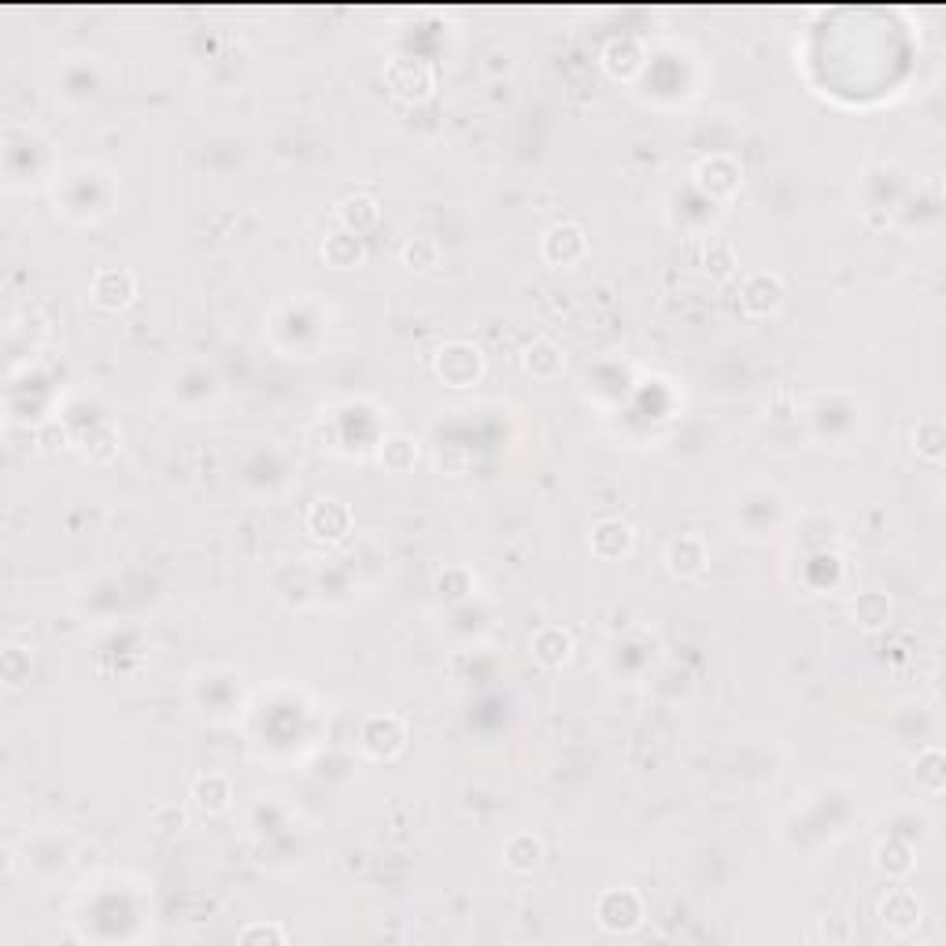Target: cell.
Returning a JSON list of instances; mask_svg holds the SVG:
<instances>
[{
    "label": "cell",
    "mask_w": 946,
    "mask_h": 946,
    "mask_svg": "<svg viewBox=\"0 0 946 946\" xmlns=\"http://www.w3.org/2000/svg\"><path fill=\"white\" fill-rule=\"evenodd\" d=\"M872 866L884 872L887 880H903L913 872V850H909V843L903 840H884L872 850Z\"/></svg>",
    "instance_id": "cell-20"
},
{
    "label": "cell",
    "mask_w": 946,
    "mask_h": 946,
    "mask_svg": "<svg viewBox=\"0 0 946 946\" xmlns=\"http://www.w3.org/2000/svg\"><path fill=\"white\" fill-rule=\"evenodd\" d=\"M337 218H341V226L348 229V234H370L374 226L381 223V200L374 197V192L366 189H355L348 192V197L337 204Z\"/></svg>",
    "instance_id": "cell-12"
},
{
    "label": "cell",
    "mask_w": 946,
    "mask_h": 946,
    "mask_svg": "<svg viewBox=\"0 0 946 946\" xmlns=\"http://www.w3.org/2000/svg\"><path fill=\"white\" fill-rule=\"evenodd\" d=\"M706 270H710V278H732L736 274V252H732L729 244H710V252H706Z\"/></svg>",
    "instance_id": "cell-26"
},
{
    "label": "cell",
    "mask_w": 946,
    "mask_h": 946,
    "mask_svg": "<svg viewBox=\"0 0 946 946\" xmlns=\"http://www.w3.org/2000/svg\"><path fill=\"white\" fill-rule=\"evenodd\" d=\"M876 917H880V924H884L887 932L909 935V932H917V928H921L924 906H921V898H917L909 887H891L887 895L880 898Z\"/></svg>",
    "instance_id": "cell-5"
},
{
    "label": "cell",
    "mask_w": 946,
    "mask_h": 946,
    "mask_svg": "<svg viewBox=\"0 0 946 946\" xmlns=\"http://www.w3.org/2000/svg\"><path fill=\"white\" fill-rule=\"evenodd\" d=\"M695 181H699L703 192H710L714 200H732L740 192L743 171L732 155H706L695 167Z\"/></svg>",
    "instance_id": "cell-8"
},
{
    "label": "cell",
    "mask_w": 946,
    "mask_h": 946,
    "mask_svg": "<svg viewBox=\"0 0 946 946\" xmlns=\"http://www.w3.org/2000/svg\"><path fill=\"white\" fill-rule=\"evenodd\" d=\"M891 610H895V606H891V600L884 592H861L858 600H854V606H850L854 621H858L866 632L884 629V625L891 621Z\"/></svg>",
    "instance_id": "cell-22"
},
{
    "label": "cell",
    "mask_w": 946,
    "mask_h": 946,
    "mask_svg": "<svg viewBox=\"0 0 946 946\" xmlns=\"http://www.w3.org/2000/svg\"><path fill=\"white\" fill-rule=\"evenodd\" d=\"M588 544H592V555L595 558H625L632 551V544H636V532H632V526L625 518H600L592 526V537H588Z\"/></svg>",
    "instance_id": "cell-11"
},
{
    "label": "cell",
    "mask_w": 946,
    "mask_h": 946,
    "mask_svg": "<svg viewBox=\"0 0 946 946\" xmlns=\"http://www.w3.org/2000/svg\"><path fill=\"white\" fill-rule=\"evenodd\" d=\"M237 939L241 943H285L289 935H285V928H278V924H248Z\"/></svg>",
    "instance_id": "cell-27"
},
{
    "label": "cell",
    "mask_w": 946,
    "mask_h": 946,
    "mask_svg": "<svg viewBox=\"0 0 946 946\" xmlns=\"http://www.w3.org/2000/svg\"><path fill=\"white\" fill-rule=\"evenodd\" d=\"M706 563H710V551H706V540L695 537V532H684V537L669 540L666 547V566L673 577H699Z\"/></svg>",
    "instance_id": "cell-13"
},
{
    "label": "cell",
    "mask_w": 946,
    "mask_h": 946,
    "mask_svg": "<svg viewBox=\"0 0 946 946\" xmlns=\"http://www.w3.org/2000/svg\"><path fill=\"white\" fill-rule=\"evenodd\" d=\"M595 921L606 932L621 935V932H636L644 924V898L632 887H618V891H603L600 903H595Z\"/></svg>",
    "instance_id": "cell-3"
},
{
    "label": "cell",
    "mask_w": 946,
    "mask_h": 946,
    "mask_svg": "<svg viewBox=\"0 0 946 946\" xmlns=\"http://www.w3.org/2000/svg\"><path fill=\"white\" fill-rule=\"evenodd\" d=\"M433 370L447 389H474L484 378V352L470 341H452L433 355Z\"/></svg>",
    "instance_id": "cell-1"
},
{
    "label": "cell",
    "mask_w": 946,
    "mask_h": 946,
    "mask_svg": "<svg viewBox=\"0 0 946 946\" xmlns=\"http://www.w3.org/2000/svg\"><path fill=\"white\" fill-rule=\"evenodd\" d=\"M415 458H418V444H415V437H407V433L384 437L381 447H378V463L389 474H407L411 466H415Z\"/></svg>",
    "instance_id": "cell-21"
},
{
    "label": "cell",
    "mask_w": 946,
    "mask_h": 946,
    "mask_svg": "<svg viewBox=\"0 0 946 946\" xmlns=\"http://www.w3.org/2000/svg\"><path fill=\"white\" fill-rule=\"evenodd\" d=\"M307 532L323 544H344L352 537V510L344 500H318L307 507Z\"/></svg>",
    "instance_id": "cell-6"
},
{
    "label": "cell",
    "mask_w": 946,
    "mask_h": 946,
    "mask_svg": "<svg viewBox=\"0 0 946 946\" xmlns=\"http://www.w3.org/2000/svg\"><path fill=\"white\" fill-rule=\"evenodd\" d=\"M155 824H160L163 832H174V829H181V824H186V813H181L178 806H167V810L155 813Z\"/></svg>",
    "instance_id": "cell-28"
},
{
    "label": "cell",
    "mask_w": 946,
    "mask_h": 946,
    "mask_svg": "<svg viewBox=\"0 0 946 946\" xmlns=\"http://www.w3.org/2000/svg\"><path fill=\"white\" fill-rule=\"evenodd\" d=\"M540 861H544V843L537 840L532 832H518L507 840V847H503V866H507L510 872H521V876H529V872L540 869Z\"/></svg>",
    "instance_id": "cell-18"
},
{
    "label": "cell",
    "mask_w": 946,
    "mask_h": 946,
    "mask_svg": "<svg viewBox=\"0 0 946 946\" xmlns=\"http://www.w3.org/2000/svg\"><path fill=\"white\" fill-rule=\"evenodd\" d=\"M134 297H137V281L123 266H108V270H100L93 285H89V300H93L100 311H123L130 307Z\"/></svg>",
    "instance_id": "cell-9"
},
{
    "label": "cell",
    "mask_w": 946,
    "mask_h": 946,
    "mask_svg": "<svg viewBox=\"0 0 946 946\" xmlns=\"http://www.w3.org/2000/svg\"><path fill=\"white\" fill-rule=\"evenodd\" d=\"M229 798H234V787L223 773H204L192 780V803L204 813H223L229 810Z\"/></svg>",
    "instance_id": "cell-19"
},
{
    "label": "cell",
    "mask_w": 946,
    "mask_h": 946,
    "mask_svg": "<svg viewBox=\"0 0 946 946\" xmlns=\"http://www.w3.org/2000/svg\"><path fill=\"white\" fill-rule=\"evenodd\" d=\"M913 452L928 463H943L946 455V426L943 418H921L913 429Z\"/></svg>",
    "instance_id": "cell-23"
},
{
    "label": "cell",
    "mask_w": 946,
    "mask_h": 946,
    "mask_svg": "<svg viewBox=\"0 0 946 946\" xmlns=\"http://www.w3.org/2000/svg\"><path fill=\"white\" fill-rule=\"evenodd\" d=\"M540 252L551 266H573L588 252V234L577 223H558L544 234Z\"/></svg>",
    "instance_id": "cell-10"
},
{
    "label": "cell",
    "mask_w": 946,
    "mask_h": 946,
    "mask_svg": "<svg viewBox=\"0 0 946 946\" xmlns=\"http://www.w3.org/2000/svg\"><path fill=\"white\" fill-rule=\"evenodd\" d=\"M400 260L407 270H418V274H429L440 266V244L433 241V237H411L407 244H403Z\"/></svg>",
    "instance_id": "cell-25"
},
{
    "label": "cell",
    "mask_w": 946,
    "mask_h": 946,
    "mask_svg": "<svg viewBox=\"0 0 946 946\" xmlns=\"http://www.w3.org/2000/svg\"><path fill=\"white\" fill-rule=\"evenodd\" d=\"M323 260L326 266H333V270H355V266H363L366 260L363 237L348 234V229H337V234H329L323 241Z\"/></svg>",
    "instance_id": "cell-16"
},
{
    "label": "cell",
    "mask_w": 946,
    "mask_h": 946,
    "mask_svg": "<svg viewBox=\"0 0 946 946\" xmlns=\"http://www.w3.org/2000/svg\"><path fill=\"white\" fill-rule=\"evenodd\" d=\"M360 743L374 761H392L407 747V724L396 714H374V718L363 721Z\"/></svg>",
    "instance_id": "cell-4"
},
{
    "label": "cell",
    "mask_w": 946,
    "mask_h": 946,
    "mask_svg": "<svg viewBox=\"0 0 946 946\" xmlns=\"http://www.w3.org/2000/svg\"><path fill=\"white\" fill-rule=\"evenodd\" d=\"M603 67L606 75L629 81L632 75H636L640 67H644V52H640L636 38H610L603 49Z\"/></svg>",
    "instance_id": "cell-17"
},
{
    "label": "cell",
    "mask_w": 946,
    "mask_h": 946,
    "mask_svg": "<svg viewBox=\"0 0 946 946\" xmlns=\"http://www.w3.org/2000/svg\"><path fill=\"white\" fill-rule=\"evenodd\" d=\"M917 787L928 795H943L946 787V755L939 747H928L917 758Z\"/></svg>",
    "instance_id": "cell-24"
},
{
    "label": "cell",
    "mask_w": 946,
    "mask_h": 946,
    "mask_svg": "<svg viewBox=\"0 0 946 946\" xmlns=\"http://www.w3.org/2000/svg\"><path fill=\"white\" fill-rule=\"evenodd\" d=\"M532 658L547 669H563L569 658H573V636L563 625H547L532 636Z\"/></svg>",
    "instance_id": "cell-15"
},
{
    "label": "cell",
    "mask_w": 946,
    "mask_h": 946,
    "mask_svg": "<svg viewBox=\"0 0 946 946\" xmlns=\"http://www.w3.org/2000/svg\"><path fill=\"white\" fill-rule=\"evenodd\" d=\"M384 86H389V93L403 100V104H421V100L433 97L437 71L429 67L426 60L396 56V60L384 63Z\"/></svg>",
    "instance_id": "cell-2"
},
{
    "label": "cell",
    "mask_w": 946,
    "mask_h": 946,
    "mask_svg": "<svg viewBox=\"0 0 946 946\" xmlns=\"http://www.w3.org/2000/svg\"><path fill=\"white\" fill-rule=\"evenodd\" d=\"M521 366H526L529 378L555 381V378H563V374H566V352L555 341L540 337V341H532L526 352H521Z\"/></svg>",
    "instance_id": "cell-14"
},
{
    "label": "cell",
    "mask_w": 946,
    "mask_h": 946,
    "mask_svg": "<svg viewBox=\"0 0 946 946\" xmlns=\"http://www.w3.org/2000/svg\"><path fill=\"white\" fill-rule=\"evenodd\" d=\"M784 303V281H780V274H751V278H743L740 285V307L747 311L751 318H766L773 315V311Z\"/></svg>",
    "instance_id": "cell-7"
}]
</instances>
